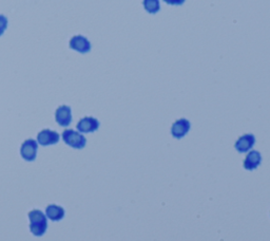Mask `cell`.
Listing matches in <instances>:
<instances>
[{
	"label": "cell",
	"instance_id": "6da1fadb",
	"mask_svg": "<svg viewBox=\"0 0 270 241\" xmlns=\"http://www.w3.org/2000/svg\"><path fill=\"white\" fill-rule=\"evenodd\" d=\"M30 218V228L31 232L35 236H42L47 231L48 222L44 214L39 210H33L29 213Z\"/></svg>",
	"mask_w": 270,
	"mask_h": 241
},
{
	"label": "cell",
	"instance_id": "7a4b0ae2",
	"mask_svg": "<svg viewBox=\"0 0 270 241\" xmlns=\"http://www.w3.org/2000/svg\"><path fill=\"white\" fill-rule=\"evenodd\" d=\"M61 137L65 144L76 149H82L87 144V140L82 135V133H78V131H75L73 129H65Z\"/></svg>",
	"mask_w": 270,
	"mask_h": 241
},
{
	"label": "cell",
	"instance_id": "3957f363",
	"mask_svg": "<svg viewBox=\"0 0 270 241\" xmlns=\"http://www.w3.org/2000/svg\"><path fill=\"white\" fill-rule=\"evenodd\" d=\"M69 47L76 52L85 54L91 51V42H90V40L86 36L78 34V35H74L70 39Z\"/></svg>",
	"mask_w": 270,
	"mask_h": 241
},
{
	"label": "cell",
	"instance_id": "277c9868",
	"mask_svg": "<svg viewBox=\"0 0 270 241\" xmlns=\"http://www.w3.org/2000/svg\"><path fill=\"white\" fill-rule=\"evenodd\" d=\"M37 142L33 139L26 140L21 145L20 148V155L27 161H34L36 159V153H37Z\"/></svg>",
	"mask_w": 270,
	"mask_h": 241
},
{
	"label": "cell",
	"instance_id": "5b68a950",
	"mask_svg": "<svg viewBox=\"0 0 270 241\" xmlns=\"http://www.w3.org/2000/svg\"><path fill=\"white\" fill-rule=\"evenodd\" d=\"M60 136L51 129H43L37 135V142L42 146H49L56 144L59 141Z\"/></svg>",
	"mask_w": 270,
	"mask_h": 241
},
{
	"label": "cell",
	"instance_id": "8992f818",
	"mask_svg": "<svg viewBox=\"0 0 270 241\" xmlns=\"http://www.w3.org/2000/svg\"><path fill=\"white\" fill-rule=\"evenodd\" d=\"M77 130L82 134H88V133H94L99 128V122L98 119L93 116H86L80 119V122L77 123Z\"/></svg>",
	"mask_w": 270,
	"mask_h": 241
},
{
	"label": "cell",
	"instance_id": "52a82bcc",
	"mask_svg": "<svg viewBox=\"0 0 270 241\" xmlns=\"http://www.w3.org/2000/svg\"><path fill=\"white\" fill-rule=\"evenodd\" d=\"M55 118H56V122H57L60 126L62 127L69 126L72 122L71 108L66 105L59 106L57 109H56Z\"/></svg>",
	"mask_w": 270,
	"mask_h": 241
},
{
	"label": "cell",
	"instance_id": "ba28073f",
	"mask_svg": "<svg viewBox=\"0 0 270 241\" xmlns=\"http://www.w3.org/2000/svg\"><path fill=\"white\" fill-rule=\"evenodd\" d=\"M191 124L187 118H178L171 127V134L176 139L184 138L190 130Z\"/></svg>",
	"mask_w": 270,
	"mask_h": 241
},
{
	"label": "cell",
	"instance_id": "9c48e42d",
	"mask_svg": "<svg viewBox=\"0 0 270 241\" xmlns=\"http://www.w3.org/2000/svg\"><path fill=\"white\" fill-rule=\"evenodd\" d=\"M255 144V137L252 134H246L239 138L235 142L234 147L239 152H247L249 151L253 145Z\"/></svg>",
	"mask_w": 270,
	"mask_h": 241
},
{
	"label": "cell",
	"instance_id": "30bf717a",
	"mask_svg": "<svg viewBox=\"0 0 270 241\" xmlns=\"http://www.w3.org/2000/svg\"><path fill=\"white\" fill-rule=\"evenodd\" d=\"M261 162H262L261 153L257 150H251L244 160V167L248 170H253L260 165Z\"/></svg>",
	"mask_w": 270,
	"mask_h": 241
},
{
	"label": "cell",
	"instance_id": "8fae6325",
	"mask_svg": "<svg viewBox=\"0 0 270 241\" xmlns=\"http://www.w3.org/2000/svg\"><path fill=\"white\" fill-rule=\"evenodd\" d=\"M46 214L51 219V220H53V221H58V220H60V219L63 218V216H64V210L62 209L61 206L55 205V204H51V205H49L47 207Z\"/></svg>",
	"mask_w": 270,
	"mask_h": 241
},
{
	"label": "cell",
	"instance_id": "7c38bea8",
	"mask_svg": "<svg viewBox=\"0 0 270 241\" xmlns=\"http://www.w3.org/2000/svg\"><path fill=\"white\" fill-rule=\"evenodd\" d=\"M143 6L149 14H156L161 10L160 0H143Z\"/></svg>",
	"mask_w": 270,
	"mask_h": 241
},
{
	"label": "cell",
	"instance_id": "4fadbf2b",
	"mask_svg": "<svg viewBox=\"0 0 270 241\" xmlns=\"http://www.w3.org/2000/svg\"><path fill=\"white\" fill-rule=\"evenodd\" d=\"M8 26H9V20L7 16L0 14V36L4 35V33L8 29Z\"/></svg>",
	"mask_w": 270,
	"mask_h": 241
},
{
	"label": "cell",
	"instance_id": "5bb4252c",
	"mask_svg": "<svg viewBox=\"0 0 270 241\" xmlns=\"http://www.w3.org/2000/svg\"><path fill=\"white\" fill-rule=\"evenodd\" d=\"M163 2L169 6H182L186 0H163Z\"/></svg>",
	"mask_w": 270,
	"mask_h": 241
}]
</instances>
